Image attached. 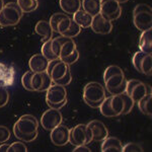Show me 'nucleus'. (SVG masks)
<instances>
[{"label":"nucleus","mask_w":152,"mask_h":152,"mask_svg":"<svg viewBox=\"0 0 152 152\" xmlns=\"http://www.w3.org/2000/svg\"><path fill=\"white\" fill-rule=\"evenodd\" d=\"M23 13V12L21 11L16 2H9L5 4L0 10V26H15L20 21Z\"/></svg>","instance_id":"obj_1"},{"label":"nucleus","mask_w":152,"mask_h":152,"mask_svg":"<svg viewBox=\"0 0 152 152\" xmlns=\"http://www.w3.org/2000/svg\"><path fill=\"white\" fill-rule=\"evenodd\" d=\"M92 141V132L86 125L78 124L72 129H69V142L73 146L88 145Z\"/></svg>","instance_id":"obj_2"},{"label":"nucleus","mask_w":152,"mask_h":152,"mask_svg":"<svg viewBox=\"0 0 152 152\" xmlns=\"http://www.w3.org/2000/svg\"><path fill=\"white\" fill-rule=\"evenodd\" d=\"M105 99V88L99 82H89L83 89V99L94 102H102Z\"/></svg>","instance_id":"obj_3"},{"label":"nucleus","mask_w":152,"mask_h":152,"mask_svg":"<svg viewBox=\"0 0 152 152\" xmlns=\"http://www.w3.org/2000/svg\"><path fill=\"white\" fill-rule=\"evenodd\" d=\"M99 13L107 20H116L121 16L122 7L116 0H100Z\"/></svg>","instance_id":"obj_4"},{"label":"nucleus","mask_w":152,"mask_h":152,"mask_svg":"<svg viewBox=\"0 0 152 152\" xmlns=\"http://www.w3.org/2000/svg\"><path fill=\"white\" fill-rule=\"evenodd\" d=\"M62 121H63V117L60 111L50 107L46 112H44V114L41 117L40 122L44 129L47 130V131H51L55 127H57L58 125L62 124Z\"/></svg>","instance_id":"obj_5"},{"label":"nucleus","mask_w":152,"mask_h":152,"mask_svg":"<svg viewBox=\"0 0 152 152\" xmlns=\"http://www.w3.org/2000/svg\"><path fill=\"white\" fill-rule=\"evenodd\" d=\"M13 128L23 134H33L35 132H38L39 122L33 115H23L14 124Z\"/></svg>","instance_id":"obj_6"},{"label":"nucleus","mask_w":152,"mask_h":152,"mask_svg":"<svg viewBox=\"0 0 152 152\" xmlns=\"http://www.w3.org/2000/svg\"><path fill=\"white\" fill-rule=\"evenodd\" d=\"M51 141L54 145L62 147L69 143V129L65 125H58L53 130H51L50 134Z\"/></svg>","instance_id":"obj_7"},{"label":"nucleus","mask_w":152,"mask_h":152,"mask_svg":"<svg viewBox=\"0 0 152 152\" xmlns=\"http://www.w3.org/2000/svg\"><path fill=\"white\" fill-rule=\"evenodd\" d=\"M67 99V90L65 86L58 84H53L48 88L46 94V102L47 104H59L62 100Z\"/></svg>","instance_id":"obj_8"},{"label":"nucleus","mask_w":152,"mask_h":152,"mask_svg":"<svg viewBox=\"0 0 152 152\" xmlns=\"http://www.w3.org/2000/svg\"><path fill=\"white\" fill-rule=\"evenodd\" d=\"M53 84V80L47 72L34 73L31 76V87L36 91H47Z\"/></svg>","instance_id":"obj_9"},{"label":"nucleus","mask_w":152,"mask_h":152,"mask_svg":"<svg viewBox=\"0 0 152 152\" xmlns=\"http://www.w3.org/2000/svg\"><path fill=\"white\" fill-rule=\"evenodd\" d=\"M90 28L95 34L99 35H107L112 31L113 29V23L112 21L105 19L100 13L96 14L92 18L91 24Z\"/></svg>","instance_id":"obj_10"},{"label":"nucleus","mask_w":152,"mask_h":152,"mask_svg":"<svg viewBox=\"0 0 152 152\" xmlns=\"http://www.w3.org/2000/svg\"><path fill=\"white\" fill-rule=\"evenodd\" d=\"M86 126L91 130L92 136H94V141H102L104 138H107L109 136V130L105 127V125L102 122L99 121V120L90 121Z\"/></svg>","instance_id":"obj_11"},{"label":"nucleus","mask_w":152,"mask_h":152,"mask_svg":"<svg viewBox=\"0 0 152 152\" xmlns=\"http://www.w3.org/2000/svg\"><path fill=\"white\" fill-rule=\"evenodd\" d=\"M133 23L141 31L150 29L152 28V12H139L133 14Z\"/></svg>","instance_id":"obj_12"},{"label":"nucleus","mask_w":152,"mask_h":152,"mask_svg":"<svg viewBox=\"0 0 152 152\" xmlns=\"http://www.w3.org/2000/svg\"><path fill=\"white\" fill-rule=\"evenodd\" d=\"M15 72L12 66L0 62V86H11L14 82Z\"/></svg>","instance_id":"obj_13"},{"label":"nucleus","mask_w":152,"mask_h":152,"mask_svg":"<svg viewBox=\"0 0 152 152\" xmlns=\"http://www.w3.org/2000/svg\"><path fill=\"white\" fill-rule=\"evenodd\" d=\"M49 60L46 57H44L42 54H36L31 56L28 61V65L31 70L34 73H40L45 72L47 70Z\"/></svg>","instance_id":"obj_14"},{"label":"nucleus","mask_w":152,"mask_h":152,"mask_svg":"<svg viewBox=\"0 0 152 152\" xmlns=\"http://www.w3.org/2000/svg\"><path fill=\"white\" fill-rule=\"evenodd\" d=\"M102 152H122L123 151V144L121 140L116 137H109L102 140Z\"/></svg>","instance_id":"obj_15"},{"label":"nucleus","mask_w":152,"mask_h":152,"mask_svg":"<svg viewBox=\"0 0 152 152\" xmlns=\"http://www.w3.org/2000/svg\"><path fill=\"white\" fill-rule=\"evenodd\" d=\"M35 31L39 36L42 37V42H46L52 40L53 37V29L51 28L50 23L47 20H40L38 21L35 26Z\"/></svg>","instance_id":"obj_16"},{"label":"nucleus","mask_w":152,"mask_h":152,"mask_svg":"<svg viewBox=\"0 0 152 152\" xmlns=\"http://www.w3.org/2000/svg\"><path fill=\"white\" fill-rule=\"evenodd\" d=\"M139 48L140 51L145 54L151 55L152 53V31L147 29L141 33L140 40H139Z\"/></svg>","instance_id":"obj_17"},{"label":"nucleus","mask_w":152,"mask_h":152,"mask_svg":"<svg viewBox=\"0 0 152 152\" xmlns=\"http://www.w3.org/2000/svg\"><path fill=\"white\" fill-rule=\"evenodd\" d=\"M151 94V87L146 85L143 82H139L133 87L130 96L132 97V99L134 100V102H138L141 99H143L146 94Z\"/></svg>","instance_id":"obj_18"},{"label":"nucleus","mask_w":152,"mask_h":152,"mask_svg":"<svg viewBox=\"0 0 152 152\" xmlns=\"http://www.w3.org/2000/svg\"><path fill=\"white\" fill-rule=\"evenodd\" d=\"M92 18H94V16L88 14L87 12H85L83 9H79V10L76 11L75 13L73 14L72 20L77 23L81 28H90Z\"/></svg>","instance_id":"obj_19"},{"label":"nucleus","mask_w":152,"mask_h":152,"mask_svg":"<svg viewBox=\"0 0 152 152\" xmlns=\"http://www.w3.org/2000/svg\"><path fill=\"white\" fill-rule=\"evenodd\" d=\"M59 5L65 13L74 14L81 9V0H59Z\"/></svg>","instance_id":"obj_20"},{"label":"nucleus","mask_w":152,"mask_h":152,"mask_svg":"<svg viewBox=\"0 0 152 152\" xmlns=\"http://www.w3.org/2000/svg\"><path fill=\"white\" fill-rule=\"evenodd\" d=\"M70 69L69 65H67L66 63L62 62V61L59 59V61L55 64V66L53 67L52 71H51V78H52L53 81L55 80H58V79H61V78L64 76L67 71Z\"/></svg>","instance_id":"obj_21"},{"label":"nucleus","mask_w":152,"mask_h":152,"mask_svg":"<svg viewBox=\"0 0 152 152\" xmlns=\"http://www.w3.org/2000/svg\"><path fill=\"white\" fill-rule=\"evenodd\" d=\"M81 7L85 12L94 16L100 11V0H82Z\"/></svg>","instance_id":"obj_22"},{"label":"nucleus","mask_w":152,"mask_h":152,"mask_svg":"<svg viewBox=\"0 0 152 152\" xmlns=\"http://www.w3.org/2000/svg\"><path fill=\"white\" fill-rule=\"evenodd\" d=\"M125 80H126V78H125L124 73L123 74H116L114 76H111V77L107 78V79L104 81L105 89L109 91V90H111V89H114V88L119 87L120 85L125 81Z\"/></svg>","instance_id":"obj_23"},{"label":"nucleus","mask_w":152,"mask_h":152,"mask_svg":"<svg viewBox=\"0 0 152 152\" xmlns=\"http://www.w3.org/2000/svg\"><path fill=\"white\" fill-rule=\"evenodd\" d=\"M111 107L113 112L116 114V117L123 114L124 111V99L122 97V94L112 95L111 99Z\"/></svg>","instance_id":"obj_24"},{"label":"nucleus","mask_w":152,"mask_h":152,"mask_svg":"<svg viewBox=\"0 0 152 152\" xmlns=\"http://www.w3.org/2000/svg\"><path fill=\"white\" fill-rule=\"evenodd\" d=\"M19 8L24 13H29V12L35 11L39 7L38 0H18L16 1Z\"/></svg>","instance_id":"obj_25"},{"label":"nucleus","mask_w":152,"mask_h":152,"mask_svg":"<svg viewBox=\"0 0 152 152\" xmlns=\"http://www.w3.org/2000/svg\"><path fill=\"white\" fill-rule=\"evenodd\" d=\"M111 99H112V96L105 97V99L102 102L100 105H99V110H100L102 115V116H104V117H107V118L116 117V114L113 112L112 107H111Z\"/></svg>","instance_id":"obj_26"},{"label":"nucleus","mask_w":152,"mask_h":152,"mask_svg":"<svg viewBox=\"0 0 152 152\" xmlns=\"http://www.w3.org/2000/svg\"><path fill=\"white\" fill-rule=\"evenodd\" d=\"M69 39L70 38H67V37L60 36V37H57V38H54L53 40L51 41V48H52V51L58 58H59V55H60V51H61L62 45L65 42H67L69 40Z\"/></svg>","instance_id":"obj_27"},{"label":"nucleus","mask_w":152,"mask_h":152,"mask_svg":"<svg viewBox=\"0 0 152 152\" xmlns=\"http://www.w3.org/2000/svg\"><path fill=\"white\" fill-rule=\"evenodd\" d=\"M76 50V44L75 42L72 40V39H69L67 42H65L64 44L61 47V51H60V55H59V58L62 57H66V56L72 54L74 51Z\"/></svg>","instance_id":"obj_28"},{"label":"nucleus","mask_w":152,"mask_h":152,"mask_svg":"<svg viewBox=\"0 0 152 152\" xmlns=\"http://www.w3.org/2000/svg\"><path fill=\"white\" fill-rule=\"evenodd\" d=\"M141 73L150 76L152 73V56L146 54L141 62Z\"/></svg>","instance_id":"obj_29"},{"label":"nucleus","mask_w":152,"mask_h":152,"mask_svg":"<svg viewBox=\"0 0 152 152\" xmlns=\"http://www.w3.org/2000/svg\"><path fill=\"white\" fill-rule=\"evenodd\" d=\"M51 41L52 40H49L46 41L43 43V46H42L41 50H42V55L44 57H46L48 59L49 61H52V60H56V59H59L55 54L53 53L52 48H51Z\"/></svg>","instance_id":"obj_30"},{"label":"nucleus","mask_w":152,"mask_h":152,"mask_svg":"<svg viewBox=\"0 0 152 152\" xmlns=\"http://www.w3.org/2000/svg\"><path fill=\"white\" fill-rule=\"evenodd\" d=\"M122 97H123V99H124V111L122 115H127L132 112L135 102H134V100L132 99V97L127 94L126 92L122 94Z\"/></svg>","instance_id":"obj_31"},{"label":"nucleus","mask_w":152,"mask_h":152,"mask_svg":"<svg viewBox=\"0 0 152 152\" xmlns=\"http://www.w3.org/2000/svg\"><path fill=\"white\" fill-rule=\"evenodd\" d=\"M80 31H81V28H80V26H78L77 23H74V21L72 20V21H71V24H70L69 28H68L67 31H66L65 33L63 34L62 36H64V37H67V38L72 39V38H74V37H76V36L79 35Z\"/></svg>","instance_id":"obj_32"},{"label":"nucleus","mask_w":152,"mask_h":152,"mask_svg":"<svg viewBox=\"0 0 152 152\" xmlns=\"http://www.w3.org/2000/svg\"><path fill=\"white\" fill-rule=\"evenodd\" d=\"M13 133L15 135L16 138H18V140H21L23 142H33L35 141L38 137V132H35L33 134H23L16 129L13 128Z\"/></svg>","instance_id":"obj_33"},{"label":"nucleus","mask_w":152,"mask_h":152,"mask_svg":"<svg viewBox=\"0 0 152 152\" xmlns=\"http://www.w3.org/2000/svg\"><path fill=\"white\" fill-rule=\"evenodd\" d=\"M123 73H124V71L121 67H119V66H117V65H111L104 70V80L105 81V80L111 77V76H114L116 74H123Z\"/></svg>","instance_id":"obj_34"},{"label":"nucleus","mask_w":152,"mask_h":152,"mask_svg":"<svg viewBox=\"0 0 152 152\" xmlns=\"http://www.w3.org/2000/svg\"><path fill=\"white\" fill-rule=\"evenodd\" d=\"M34 72L31 70L26 71V73L21 77V83L24 89L28 90V91H34L33 87H31V76H33Z\"/></svg>","instance_id":"obj_35"},{"label":"nucleus","mask_w":152,"mask_h":152,"mask_svg":"<svg viewBox=\"0 0 152 152\" xmlns=\"http://www.w3.org/2000/svg\"><path fill=\"white\" fill-rule=\"evenodd\" d=\"M67 16V14H65V13H54L52 16L50 18V26H51V28H52L53 29V31L54 33H57V26H58V23H60V20L62 18H64Z\"/></svg>","instance_id":"obj_36"},{"label":"nucleus","mask_w":152,"mask_h":152,"mask_svg":"<svg viewBox=\"0 0 152 152\" xmlns=\"http://www.w3.org/2000/svg\"><path fill=\"white\" fill-rule=\"evenodd\" d=\"M71 21H72V18H70L69 16H66V18L61 19L60 23H58V26H57V33L62 36L63 34L69 28Z\"/></svg>","instance_id":"obj_37"},{"label":"nucleus","mask_w":152,"mask_h":152,"mask_svg":"<svg viewBox=\"0 0 152 152\" xmlns=\"http://www.w3.org/2000/svg\"><path fill=\"white\" fill-rule=\"evenodd\" d=\"M146 54L141 52V51H138V52H136L134 54L133 58H132V63H133V66L134 68L136 69L138 72L141 73V62H142V59L144 58V56H145Z\"/></svg>","instance_id":"obj_38"},{"label":"nucleus","mask_w":152,"mask_h":152,"mask_svg":"<svg viewBox=\"0 0 152 152\" xmlns=\"http://www.w3.org/2000/svg\"><path fill=\"white\" fill-rule=\"evenodd\" d=\"M28 151V147L26 146V144L23 142L16 141L13 142L12 144H9L8 151L7 152H26Z\"/></svg>","instance_id":"obj_39"},{"label":"nucleus","mask_w":152,"mask_h":152,"mask_svg":"<svg viewBox=\"0 0 152 152\" xmlns=\"http://www.w3.org/2000/svg\"><path fill=\"white\" fill-rule=\"evenodd\" d=\"M62 62L66 63L67 65H72L74 64L75 62H77V60L79 59V52L77 51V49L73 52L72 54H70V55L66 56V57H62V58H59Z\"/></svg>","instance_id":"obj_40"},{"label":"nucleus","mask_w":152,"mask_h":152,"mask_svg":"<svg viewBox=\"0 0 152 152\" xmlns=\"http://www.w3.org/2000/svg\"><path fill=\"white\" fill-rule=\"evenodd\" d=\"M142 151H143V148H142L140 144L130 142V143H127L126 145L123 146V151L122 152H142Z\"/></svg>","instance_id":"obj_41"},{"label":"nucleus","mask_w":152,"mask_h":152,"mask_svg":"<svg viewBox=\"0 0 152 152\" xmlns=\"http://www.w3.org/2000/svg\"><path fill=\"white\" fill-rule=\"evenodd\" d=\"M9 92L5 86H0V107H3L8 104Z\"/></svg>","instance_id":"obj_42"},{"label":"nucleus","mask_w":152,"mask_h":152,"mask_svg":"<svg viewBox=\"0 0 152 152\" xmlns=\"http://www.w3.org/2000/svg\"><path fill=\"white\" fill-rule=\"evenodd\" d=\"M71 81H72V75H71V71L70 69L67 71V73L63 76L61 79H58V80H55L53 81L54 84H58V85H62V86H66V85L70 84Z\"/></svg>","instance_id":"obj_43"},{"label":"nucleus","mask_w":152,"mask_h":152,"mask_svg":"<svg viewBox=\"0 0 152 152\" xmlns=\"http://www.w3.org/2000/svg\"><path fill=\"white\" fill-rule=\"evenodd\" d=\"M10 130L5 126H0V143H4L10 138Z\"/></svg>","instance_id":"obj_44"},{"label":"nucleus","mask_w":152,"mask_h":152,"mask_svg":"<svg viewBox=\"0 0 152 152\" xmlns=\"http://www.w3.org/2000/svg\"><path fill=\"white\" fill-rule=\"evenodd\" d=\"M139 12H152L151 6H149L148 4H145V3L137 4L133 9V14L139 13Z\"/></svg>","instance_id":"obj_45"},{"label":"nucleus","mask_w":152,"mask_h":152,"mask_svg":"<svg viewBox=\"0 0 152 152\" xmlns=\"http://www.w3.org/2000/svg\"><path fill=\"white\" fill-rule=\"evenodd\" d=\"M126 84H127V79L125 80V81H124L123 83H122V84L120 85L119 87L109 90V92H110V94H111L112 95H117V94H124L125 90H126Z\"/></svg>","instance_id":"obj_46"},{"label":"nucleus","mask_w":152,"mask_h":152,"mask_svg":"<svg viewBox=\"0 0 152 152\" xmlns=\"http://www.w3.org/2000/svg\"><path fill=\"white\" fill-rule=\"evenodd\" d=\"M139 82H140V80H138V79L127 80L126 90H125V92H126V94H128V95H130V94H131V91H132V89H133V87L137 84V83H139Z\"/></svg>","instance_id":"obj_47"},{"label":"nucleus","mask_w":152,"mask_h":152,"mask_svg":"<svg viewBox=\"0 0 152 152\" xmlns=\"http://www.w3.org/2000/svg\"><path fill=\"white\" fill-rule=\"evenodd\" d=\"M152 95L150 94L148 96V99L146 100V104H145V111H146V115L149 117H151V113H152Z\"/></svg>","instance_id":"obj_48"},{"label":"nucleus","mask_w":152,"mask_h":152,"mask_svg":"<svg viewBox=\"0 0 152 152\" xmlns=\"http://www.w3.org/2000/svg\"><path fill=\"white\" fill-rule=\"evenodd\" d=\"M67 104V99H64V100H62L61 102H59V104H48L50 107H52V109H56V110H60V109H62L64 105Z\"/></svg>","instance_id":"obj_49"},{"label":"nucleus","mask_w":152,"mask_h":152,"mask_svg":"<svg viewBox=\"0 0 152 152\" xmlns=\"http://www.w3.org/2000/svg\"><path fill=\"white\" fill-rule=\"evenodd\" d=\"M74 152H90L91 149L88 148L87 145H78L74 148Z\"/></svg>","instance_id":"obj_50"},{"label":"nucleus","mask_w":152,"mask_h":152,"mask_svg":"<svg viewBox=\"0 0 152 152\" xmlns=\"http://www.w3.org/2000/svg\"><path fill=\"white\" fill-rule=\"evenodd\" d=\"M84 100V102L87 105H89L90 107H99V105L102 102H90V100H87V99H83Z\"/></svg>","instance_id":"obj_51"},{"label":"nucleus","mask_w":152,"mask_h":152,"mask_svg":"<svg viewBox=\"0 0 152 152\" xmlns=\"http://www.w3.org/2000/svg\"><path fill=\"white\" fill-rule=\"evenodd\" d=\"M8 147L9 144H5V142L2 143V145L0 146V152H7L8 151Z\"/></svg>","instance_id":"obj_52"},{"label":"nucleus","mask_w":152,"mask_h":152,"mask_svg":"<svg viewBox=\"0 0 152 152\" xmlns=\"http://www.w3.org/2000/svg\"><path fill=\"white\" fill-rule=\"evenodd\" d=\"M3 6H4V2H3V0H0V10H1V9L3 8Z\"/></svg>","instance_id":"obj_53"},{"label":"nucleus","mask_w":152,"mask_h":152,"mask_svg":"<svg viewBox=\"0 0 152 152\" xmlns=\"http://www.w3.org/2000/svg\"><path fill=\"white\" fill-rule=\"evenodd\" d=\"M116 1H117L119 4H121V3H124V2H127L128 0H116Z\"/></svg>","instance_id":"obj_54"}]
</instances>
